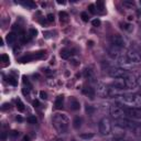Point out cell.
I'll return each mask as SVG.
<instances>
[{
	"instance_id": "cell-1",
	"label": "cell",
	"mask_w": 141,
	"mask_h": 141,
	"mask_svg": "<svg viewBox=\"0 0 141 141\" xmlns=\"http://www.w3.org/2000/svg\"><path fill=\"white\" fill-rule=\"evenodd\" d=\"M53 126L59 133H65L69 127L68 117L63 114H56L53 117Z\"/></svg>"
},
{
	"instance_id": "cell-2",
	"label": "cell",
	"mask_w": 141,
	"mask_h": 141,
	"mask_svg": "<svg viewBox=\"0 0 141 141\" xmlns=\"http://www.w3.org/2000/svg\"><path fill=\"white\" fill-rule=\"evenodd\" d=\"M111 123L109 118H107V117H105V118H102L100 121H99V132L102 134V136H108L110 132H111Z\"/></svg>"
},
{
	"instance_id": "cell-3",
	"label": "cell",
	"mask_w": 141,
	"mask_h": 141,
	"mask_svg": "<svg viewBox=\"0 0 141 141\" xmlns=\"http://www.w3.org/2000/svg\"><path fill=\"white\" fill-rule=\"evenodd\" d=\"M108 74H109V76H111L112 78H127L130 75L126 69L120 68V67L110 68L108 70Z\"/></svg>"
},
{
	"instance_id": "cell-4",
	"label": "cell",
	"mask_w": 141,
	"mask_h": 141,
	"mask_svg": "<svg viewBox=\"0 0 141 141\" xmlns=\"http://www.w3.org/2000/svg\"><path fill=\"white\" fill-rule=\"evenodd\" d=\"M110 115L112 118H115V119H121L124 117L125 115V110L121 108L120 106H117V105H112L110 107Z\"/></svg>"
},
{
	"instance_id": "cell-5",
	"label": "cell",
	"mask_w": 141,
	"mask_h": 141,
	"mask_svg": "<svg viewBox=\"0 0 141 141\" xmlns=\"http://www.w3.org/2000/svg\"><path fill=\"white\" fill-rule=\"evenodd\" d=\"M110 41H111V44L114 46H117V48H120L123 49L127 45V42L124 39V36H121L119 34H115L110 37Z\"/></svg>"
},
{
	"instance_id": "cell-6",
	"label": "cell",
	"mask_w": 141,
	"mask_h": 141,
	"mask_svg": "<svg viewBox=\"0 0 141 141\" xmlns=\"http://www.w3.org/2000/svg\"><path fill=\"white\" fill-rule=\"evenodd\" d=\"M125 110V114H127L131 118H134V119H141V108H126Z\"/></svg>"
},
{
	"instance_id": "cell-7",
	"label": "cell",
	"mask_w": 141,
	"mask_h": 141,
	"mask_svg": "<svg viewBox=\"0 0 141 141\" xmlns=\"http://www.w3.org/2000/svg\"><path fill=\"white\" fill-rule=\"evenodd\" d=\"M126 56L130 63H140L141 62V55L133 50H129L126 53Z\"/></svg>"
},
{
	"instance_id": "cell-8",
	"label": "cell",
	"mask_w": 141,
	"mask_h": 141,
	"mask_svg": "<svg viewBox=\"0 0 141 141\" xmlns=\"http://www.w3.org/2000/svg\"><path fill=\"white\" fill-rule=\"evenodd\" d=\"M108 53L111 56L112 59H116V60H119L121 56H123V53H121V49L120 48H117V46L112 45L111 48L108 50Z\"/></svg>"
},
{
	"instance_id": "cell-9",
	"label": "cell",
	"mask_w": 141,
	"mask_h": 141,
	"mask_svg": "<svg viewBox=\"0 0 141 141\" xmlns=\"http://www.w3.org/2000/svg\"><path fill=\"white\" fill-rule=\"evenodd\" d=\"M97 93L98 95H100L101 97H109V88H107L104 84H98L97 87Z\"/></svg>"
},
{
	"instance_id": "cell-10",
	"label": "cell",
	"mask_w": 141,
	"mask_h": 141,
	"mask_svg": "<svg viewBox=\"0 0 141 141\" xmlns=\"http://www.w3.org/2000/svg\"><path fill=\"white\" fill-rule=\"evenodd\" d=\"M112 85H114L115 88H117V89H125V88H127L126 79L125 78H115L114 82H112Z\"/></svg>"
},
{
	"instance_id": "cell-11",
	"label": "cell",
	"mask_w": 141,
	"mask_h": 141,
	"mask_svg": "<svg viewBox=\"0 0 141 141\" xmlns=\"http://www.w3.org/2000/svg\"><path fill=\"white\" fill-rule=\"evenodd\" d=\"M125 79H126V86H127V88H134L136 86H137V79H136L131 74L127 78H125Z\"/></svg>"
},
{
	"instance_id": "cell-12",
	"label": "cell",
	"mask_w": 141,
	"mask_h": 141,
	"mask_svg": "<svg viewBox=\"0 0 141 141\" xmlns=\"http://www.w3.org/2000/svg\"><path fill=\"white\" fill-rule=\"evenodd\" d=\"M114 136H115L117 139L123 138L124 136H125V129L123 128V127H120V126L117 125L115 128H114Z\"/></svg>"
},
{
	"instance_id": "cell-13",
	"label": "cell",
	"mask_w": 141,
	"mask_h": 141,
	"mask_svg": "<svg viewBox=\"0 0 141 141\" xmlns=\"http://www.w3.org/2000/svg\"><path fill=\"white\" fill-rule=\"evenodd\" d=\"M83 94L86 95L89 99H94V98H95V91H94V88H92V87H85L83 89Z\"/></svg>"
},
{
	"instance_id": "cell-14",
	"label": "cell",
	"mask_w": 141,
	"mask_h": 141,
	"mask_svg": "<svg viewBox=\"0 0 141 141\" xmlns=\"http://www.w3.org/2000/svg\"><path fill=\"white\" fill-rule=\"evenodd\" d=\"M69 106H70V109H73V110H78L79 108H81V104H79V101L76 99V98H74L72 97L69 99Z\"/></svg>"
},
{
	"instance_id": "cell-15",
	"label": "cell",
	"mask_w": 141,
	"mask_h": 141,
	"mask_svg": "<svg viewBox=\"0 0 141 141\" xmlns=\"http://www.w3.org/2000/svg\"><path fill=\"white\" fill-rule=\"evenodd\" d=\"M63 101H64V97L63 96H57V98L55 99V104H54V108L55 109H62L63 108Z\"/></svg>"
},
{
	"instance_id": "cell-16",
	"label": "cell",
	"mask_w": 141,
	"mask_h": 141,
	"mask_svg": "<svg viewBox=\"0 0 141 141\" xmlns=\"http://www.w3.org/2000/svg\"><path fill=\"white\" fill-rule=\"evenodd\" d=\"M60 55L61 57H62L63 60H67L70 57V55H72V53H70V51L68 49H62L60 52Z\"/></svg>"
},
{
	"instance_id": "cell-17",
	"label": "cell",
	"mask_w": 141,
	"mask_h": 141,
	"mask_svg": "<svg viewBox=\"0 0 141 141\" xmlns=\"http://www.w3.org/2000/svg\"><path fill=\"white\" fill-rule=\"evenodd\" d=\"M34 57H33V53H30V54H27L24 55L23 57H21L19 60V62L20 63H28V62H31V61H33Z\"/></svg>"
},
{
	"instance_id": "cell-18",
	"label": "cell",
	"mask_w": 141,
	"mask_h": 141,
	"mask_svg": "<svg viewBox=\"0 0 141 141\" xmlns=\"http://www.w3.org/2000/svg\"><path fill=\"white\" fill-rule=\"evenodd\" d=\"M6 40L8 42V44H12V43H15L16 40H17V35L15 32H11V33H8L7 34V37H6Z\"/></svg>"
},
{
	"instance_id": "cell-19",
	"label": "cell",
	"mask_w": 141,
	"mask_h": 141,
	"mask_svg": "<svg viewBox=\"0 0 141 141\" xmlns=\"http://www.w3.org/2000/svg\"><path fill=\"white\" fill-rule=\"evenodd\" d=\"M59 17H60V21L62 23H66L68 21V15L65 11H61L59 13Z\"/></svg>"
},
{
	"instance_id": "cell-20",
	"label": "cell",
	"mask_w": 141,
	"mask_h": 141,
	"mask_svg": "<svg viewBox=\"0 0 141 141\" xmlns=\"http://www.w3.org/2000/svg\"><path fill=\"white\" fill-rule=\"evenodd\" d=\"M81 126H82V118L75 117L74 120H73V127L75 129H78V128H81Z\"/></svg>"
},
{
	"instance_id": "cell-21",
	"label": "cell",
	"mask_w": 141,
	"mask_h": 141,
	"mask_svg": "<svg viewBox=\"0 0 141 141\" xmlns=\"http://www.w3.org/2000/svg\"><path fill=\"white\" fill-rule=\"evenodd\" d=\"M96 9H97V11L100 12V13L104 12V9H105L104 2H102V1H97V3H96Z\"/></svg>"
},
{
	"instance_id": "cell-22",
	"label": "cell",
	"mask_w": 141,
	"mask_h": 141,
	"mask_svg": "<svg viewBox=\"0 0 141 141\" xmlns=\"http://www.w3.org/2000/svg\"><path fill=\"white\" fill-rule=\"evenodd\" d=\"M84 76H85V78H88V79L93 78V76H94L93 70H92V69H89V68H86L85 70H84Z\"/></svg>"
},
{
	"instance_id": "cell-23",
	"label": "cell",
	"mask_w": 141,
	"mask_h": 141,
	"mask_svg": "<svg viewBox=\"0 0 141 141\" xmlns=\"http://www.w3.org/2000/svg\"><path fill=\"white\" fill-rule=\"evenodd\" d=\"M123 4H124L126 8H129V9L134 7V2L132 1V0H125V1L123 2Z\"/></svg>"
},
{
	"instance_id": "cell-24",
	"label": "cell",
	"mask_w": 141,
	"mask_h": 141,
	"mask_svg": "<svg viewBox=\"0 0 141 141\" xmlns=\"http://www.w3.org/2000/svg\"><path fill=\"white\" fill-rule=\"evenodd\" d=\"M7 82L10 84V85H12V86H17V85H18L17 79H16L15 77H12V76H8V77H7Z\"/></svg>"
},
{
	"instance_id": "cell-25",
	"label": "cell",
	"mask_w": 141,
	"mask_h": 141,
	"mask_svg": "<svg viewBox=\"0 0 141 141\" xmlns=\"http://www.w3.org/2000/svg\"><path fill=\"white\" fill-rule=\"evenodd\" d=\"M17 109L19 111L24 110V105H23V102L21 101V99H17Z\"/></svg>"
},
{
	"instance_id": "cell-26",
	"label": "cell",
	"mask_w": 141,
	"mask_h": 141,
	"mask_svg": "<svg viewBox=\"0 0 141 141\" xmlns=\"http://www.w3.org/2000/svg\"><path fill=\"white\" fill-rule=\"evenodd\" d=\"M23 6H25V7H29L31 9H34L36 7V4L34 2H32V1H24V2H21Z\"/></svg>"
},
{
	"instance_id": "cell-27",
	"label": "cell",
	"mask_w": 141,
	"mask_h": 141,
	"mask_svg": "<svg viewBox=\"0 0 141 141\" xmlns=\"http://www.w3.org/2000/svg\"><path fill=\"white\" fill-rule=\"evenodd\" d=\"M93 137H94L93 133H82V134H81V138H82V139H85V140L92 139Z\"/></svg>"
},
{
	"instance_id": "cell-28",
	"label": "cell",
	"mask_w": 141,
	"mask_h": 141,
	"mask_svg": "<svg viewBox=\"0 0 141 141\" xmlns=\"http://www.w3.org/2000/svg\"><path fill=\"white\" fill-rule=\"evenodd\" d=\"M0 59H1V62H3V63H9L10 62V59H9V56L7 54H2L1 56H0Z\"/></svg>"
},
{
	"instance_id": "cell-29",
	"label": "cell",
	"mask_w": 141,
	"mask_h": 141,
	"mask_svg": "<svg viewBox=\"0 0 141 141\" xmlns=\"http://www.w3.org/2000/svg\"><path fill=\"white\" fill-rule=\"evenodd\" d=\"M94 111H95V109L93 108V106H91V105H87L86 106V112H87L88 115H93Z\"/></svg>"
},
{
	"instance_id": "cell-30",
	"label": "cell",
	"mask_w": 141,
	"mask_h": 141,
	"mask_svg": "<svg viewBox=\"0 0 141 141\" xmlns=\"http://www.w3.org/2000/svg\"><path fill=\"white\" fill-rule=\"evenodd\" d=\"M36 121H37V120H36V118H35L34 116H30L29 118H28V123L31 124V125H35Z\"/></svg>"
},
{
	"instance_id": "cell-31",
	"label": "cell",
	"mask_w": 141,
	"mask_h": 141,
	"mask_svg": "<svg viewBox=\"0 0 141 141\" xmlns=\"http://www.w3.org/2000/svg\"><path fill=\"white\" fill-rule=\"evenodd\" d=\"M22 79H23V84H24V86L29 87V88H31V87H32V86H31V84H30V82H29V79H28V77H27V76H23V77H22Z\"/></svg>"
},
{
	"instance_id": "cell-32",
	"label": "cell",
	"mask_w": 141,
	"mask_h": 141,
	"mask_svg": "<svg viewBox=\"0 0 141 141\" xmlns=\"http://www.w3.org/2000/svg\"><path fill=\"white\" fill-rule=\"evenodd\" d=\"M81 18H82V20H83L84 22H87V21L89 20L88 15H87L86 12H82V13H81Z\"/></svg>"
},
{
	"instance_id": "cell-33",
	"label": "cell",
	"mask_w": 141,
	"mask_h": 141,
	"mask_svg": "<svg viewBox=\"0 0 141 141\" xmlns=\"http://www.w3.org/2000/svg\"><path fill=\"white\" fill-rule=\"evenodd\" d=\"M88 10H89V12H92V13H96V6L95 4H89L88 6Z\"/></svg>"
},
{
	"instance_id": "cell-34",
	"label": "cell",
	"mask_w": 141,
	"mask_h": 141,
	"mask_svg": "<svg viewBox=\"0 0 141 141\" xmlns=\"http://www.w3.org/2000/svg\"><path fill=\"white\" fill-rule=\"evenodd\" d=\"M92 24L94 27H99L100 25V20H99V19H95V20L92 21Z\"/></svg>"
},
{
	"instance_id": "cell-35",
	"label": "cell",
	"mask_w": 141,
	"mask_h": 141,
	"mask_svg": "<svg viewBox=\"0 0 141 141\" xmlns=\"http://www.w3.org/2000/svg\"><path fill=\"white\" fill-rule=\"evenodd\" d=\"M30 89L31 88H29V87H23L22 88V93H23V95H29V94H30Z\"/></svg>"
},
{
	"instance_id": "cell-36",
	"label": "cell",
	"mask_w": 141,
	"mask_h": 141,
	"mask_svg": "<svg viewBox=\"0 0 141 141\" xmlns=\"http://www.w3.org/2000/svg\"><path fill=\"white\" fill-rule=\"evenodd\" d=\"M40 97H41V99H44L45 100V99H48V94L42 91V92H40Z\"/></svg>"
},
{
	"instance_id": "cell-37",
	"label": "cell",
	"mask_w": 141,
	"mask_h": 141,
	"mask_svg": "<svg viewBox=\"0 0 141 141\" xmlns=\"http://www.w3.org/2000/svg\"><path fill=\"white\" fill-rule=\"evenodd\" d=\"M46 20H48L49 22H54V16L52 15V13H49V15L46 16Z\"/></svg>"
},
{
	"instance_id": "cell-38",
	"label": "cell",
	"mask_w": 141,
	"mask_h": 141,
	"mask_svg": "<svg viewBox=\"0 0 141 141\" xmlns=\"http://www.w3.org/2000/svg\"><path fill=\"white\" fill-rule=\"evenodd\" d=\"M30 35H31V37H34V36H36V34H37V31L35 30V29H33V28H32V29H30Z\"/></svg>"
},
{
	"instance_id": "cell-39",
	"label": "cell",
	"mask_w": 141,
	"mask_h": 141,
	"mask_svg": "<svg viewBox=\"0 0 141 141\" xmlns=\"http://www.w3.org/2000/svg\"><path fill=\"white\" fill-rule=\"evenodd\" d=\"M123 29H125V30H127V31H131V24H129V23H126V24H124V27H123Z\"/></svg>"
},
{
	"instance_id": "cell-40",
	"label": "cell",
	"mask_w": 141,
	"mask_h": 141,
	"mask_svg": "<svg viewBox=\"0 0 141 141\" xmlns=\"http://www.w3.org/2000/svg\"><path fill=\"white\" fill-rule=\"evenodd\" d=\"M18 136H19V132H18V131H16V130H13V131H11V132H10V137L11 138H17Z\"/></svg>"
},
{
	"instance_id": "cell-41",
	"label": "cell",
	"mask_w": 141,
	"mask_h": 141,
	"mask_svg": "<svg viewBox=\"0 0 141 141\" xmlns=\"http://www.w3.org/2000/svg\"><path fill=\"white\" fill-rule=\"evenodd\" d=\"M32 104H33V107H35V108L39 107V101H37V100H33V102H32Z\"/></svg>"
},
{
	"instance_id": "cell-42",
	"label": "cell",
	"mask_w": 141,
	"mask_h": 141,
	"mask_svg": "<svg viewBox=\"0 0 141 141\" xmlns=\"http://www.w3.org/2000/svg\"><path fill=\"white\" fill-rule=\"evenodd\" d=\"M6 138H7V132H2V134H1V139L4 141V140H6Z\"/></svg>"
},
{
	"instance_id": "cell-43",
	"label": "cell",
	"mask_w": 141,
	"mask_h": 141,
	"mask_svg": "<svg viewBox=\"0 0 141 141\" xmlns=\"http://www.w3.org/2000/svg\"><path fill=\"white\" fill-rule=\"evenodd\" d=\"M137 85H138V86H140V87H141V76H140V77H138V78H137Z\"/></svg>"
},
{
	"instance_id": "cell-44",
	"label": "cell",
	"mask_w": 141,
	"mask_h": 141,
	"mask_svg": "<svg viewBox=\"0 0 141 141\" xmlns=\"http://www.w3.org/2000/svg\"><path fill=\"white\" fill-rule=\"evenodd\" d=\"M16 119H17L18 121H22V120H23V119H22V117H20V116H17V117H16Z\"/></svg>"
},
{
	"instance_id": "cell-45",
	"label": "cell",
	"mask_w": 141,
	"mask_h": 141,
	"mask_svg": "<svg viewBox=\"0 0 141 141\" xmlns=\"http://www.w3.org/2000/svg\"><path fill=\"white\" fill-rule=\"evenodd\" d=\"M57 3H59V4H65V1H61V0H57Z\"/></svg>"
},
{
	"instance_id": "cell-46",
	"label": "cell",
	"mask_w": 141,
	"mask_h": 141,
	"mask_svg": "<svg viewBox=\"0 0 141 141\" xmlns=\"http://www.w3.org/2000/svg\"><path fill=\"white\" fill-rule=\"evenodd\" d=\"M23 140H24V141H30V139H29V137H28V136H25V137L23 138Z\"/></svg>"
},
{
	"instance_id": "cell-47",
	"label": "cell",
	"mask_w": 141,
	"mask_h": 141,
	"mask_svg": "<svg viewBox=\"0 0 141 141\" xmlns=\"http://www.w3.org/2000/svg\"><path fill=\"white\" fill-rule=\"evenodd\" d=\"M117 141H127V140H125V139H123V138H120V139H117Z\"/></svg>"
},
{
	"instance_id": "cell-48",
	"label": "cell",
	"mask_w": 141,
	"mask_h": 141,
	"mask_svg": "<svg viewBox=\"0 0 141 141\" xmlns=\"http://www.w3.org/2000/svg\"><path fill=\"white\" fill-rule=\"evenodd\" d=\"M0 45H3V40H2V39L0 40Z\"/></svg>"
},
{
	"instance_id": "cell-49",
	"label": "cell",
	"mask_w": 141,
	"mask_h": 141,
	"mask_svg": "<svg viewBox=\"0 0 141 141\" xmlns=\"http://www.w3.org/2000/svg\"><path fill=\"white\" fill-rule=\"evenodd\" d=\"M140 4H141V0H140Z\"/></svg>"
}]
</instances>
